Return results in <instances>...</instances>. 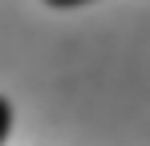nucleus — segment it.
<instances>
[{"label": "nucleus", "instance_id": "f257e3e1", "mask_svg": "<svg viewBox=\"0 0 150 146\" xmlns=\"http://www.w3.org/2000/svg\"><path fill=\"white\" fill-rule=\"evenodd\" d=\"M8 130H12V106L8 97H0V146L8 142Z\"/></svg>", "mask_w": 150, "mask_h": 146}, {"label": "nucleus", "instance_id": "f03ea898", "mask_svg": "<svg viewBox=\"0 0 150 146\" xmlns=\"http://www.w3.org/2000/svg\"><path fill=\"white\" fill-rule=\"evenodd\" d=\"M53 8H77V4H85V0H49Z\"/></svg>", "mask_w": 150, "mask_h": 146}]
</instances>
